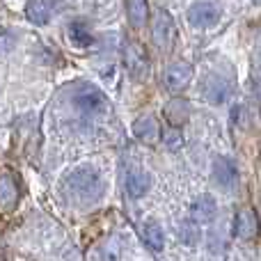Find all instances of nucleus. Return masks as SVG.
Masks as SVG:
<instances>
[{
	"label": "nucleus",
	"mask_w": 261,
	"mask_h": 261,
	"mask_svg": "<svg viewBox=\"0 0 261 261\" xmlns=\"http://www.w3.org/2000/svg\"><path fill=\"white\" fill-rule=\"evenodd\" d=\"M64 188H67L69 197L76 199L78 204H94L103 197L106 184L94 167H78L76 172L67 176Z\"/></svg>",
	"instance_id": "1"
},
{
	"label": "nucleus",
	"mask_w": 261,
	"mask_h": 261,
	"mask_svg": "<svg viewBox=\"0 0 261 261\" xmlns=\"http://www.w3.org/2000/svg\"><path fill=\"white\" fill-rule=\"evenodd\" d=\"M213 179L222 188H231L236 184V179H239V170H236L234 161L227 156H218L213 161Z\"/></svg>",
	"instance_id": "8"
},
{
	"label": "nucleus",
	"mask_w": 261,
	"mask_h": 261,
	"mask_svg": "<svg viewBox=\"0 0 261 261\" xmlns=\"http://www.w3.org/2000/svg\"><path fill=\"white\" fill-rule=\"evenodd\" d=\"M174 39H176V23L165 9H158L156 12V18H153V41L156 46L167 53V50L174 46Z\"/></svg>",
	"instance_id": "3"
},
{
	"label": "nucleus",
	"mask_w": 261,
	"mask_h": 261,
	"mask_svg": "<svg viewBox=\"0 0 261 261\" xmlns=\"http://www.w3.org/2000/svg\"><path fill=\"white\" fill-rule=\"evenodd\" d=\"M25 14H28V18H30L32 23H37V25H44V23H48V18H50L48 7H46L41 0H30V3H28Z\"/></svg>",
	"instance_id": "18"
},
{
	"label": "nucleus",
	"mask_w": 261,
	"mask_h": 261,
	"mask_svg": "<svg viewBox=\"0 0 261 261\" xmlns=\"http://www.w3.org/2000/svg\"><path fill=\"white\" fill-rule=\"evenodd\" d=\"M179 236H181V241H184L186 245H190V248H193V245L197 243V239H199L197 222H195V220L184 222V225H181V229H179Z\"/></svg>",
	"instance_id": "19"
},
{
	"label": "nucleus",
	"mask_w": 261,
	"mask_h": 261,
	"mask_svg": "<svg viewBox=\"0 0 261 261\" xmlns=\"http://www.w3.org/2000/svg\"><path fill=\"white\" fill-rule=\"evenodd\" d=\"M259 3H261V0H259Z\"/></svg>",
	"instance_id": "21"
},
{
	"label": "nucleus",
	"mask_w": 261,
	"mask_h": 261,
	"mask_svg": "<svg viewBox=\"0 0 261 261\" xmlns=\"http://www.w3.org/2000/svg\"><path fill=\"white\" fill-rule=\"evenodd\" d=\"M69 39L73 41V46H81V48L94 44V35L87 30V25H83V23H78V21L69 25Z\"/></svg>",
	"instance_id": "17"
},
{
	"label": "nucleus",
	"mask_w": 261,
	"mask_h": 261,
	"mask_svg": "<svg viewBox=\"0 0 261 261\" xmlns=\"http://www.w3.org/2000/svg\"><path fill=\"white\" fill-rule=\"evenodd\" d=\"M190 117V106L186 99H172L170 103L165 106V119L172 124V126H181L186 124Z\"/></svg>",
	"instance_id": "13"
},
{
	"label": "nucleus",
	"mask_w": 261,
	"mask_h": 261,
	"mask_svg": "<svg viewBox=\"0 0 261 261\" xmlns=\"http://www.w3.org/2000/svg\"><path fill=\"white\" fill-rule=\"evenodd\" d=\"M18 199V184L12 174H3L0 176V208L7 211L16 204Z\"/></svg>",
	"instance_id": "14"
},
{
	"label": "nucleus",
	"mask_w": 261,
	"mask_h": 261,
	"mask_svg": "<svg viewBox=\"0 0 261 261\" xmlns=\"http://www.w3.org/2000/svg\"><path fill=\"white\" fill-rule=\"evenodd\" d=\"M220 18V7L216 3H195L188 9V21L195 28H211Z\"/></svg>",
	"instance_id": "5"
},
{
	"label": "nucleus",
	"mask_w": 261,
	"mask_h": 261,
	"mask_svg": "<svg viewBox=\"0 0 261 261\" xmlns=\"http://www.w3.org/2000/svg\"><path fill=\"white\" fill-rule=\"evenodd\" d=\"M234 234L241 241H252L259 236V216L254 208H241L234 218Z\"/></svg>",
	"instance_id": "6"
},
{
	"label": "nucleus",
	"mask_w": 261,
	"mask_h": 261,
	"mask_svg": "<svg viewBox=\"0 0 261 261\" xmlns=\"http://www.w3.org/2000/svg\"><path fill=\"white\" fill-rule=\"evenodd\" d=\"M190 216H193L195 222H211L216 218V199L211 195H199L193 202Z\"/></svg>",
	"instance_id": "11"
},
{
	"label": "nucleus",
	"mask_w": 261,
	"mask_h": 261,
	"mask_svg": "<svg viewBox=\"0 0 261 261\" xmlns=\"http://www.w3.org/2000/svg\"><path fill=\"white\" fill-rule=\"evenodd\" d=\"M149 188H151V176H149L147 172H142V170H130L128 172V176H126L128 197H133V199L142 197V195L149 193Z\"/></svg>",
	"instance_id": "10"
},
{
	"label": "nucleus",
	"mask_w": 261,
	"mask_h": 261,
	"mask_svg": "<svg viewBox=\"0 0 261 261\" xmlns=\"http://www.w3.org/2000/svg\"><path fill=\"white\" fill-rule=\"evenodd\" d=\"M193 81V67L188 62H174L165 71V87L170 92H181Z\"/></svg>",
	"instance_id": "7"
},
{
	"label": "nucleus",
	"mask_w": 261,
	"mask_h": 261,
	"mask_svg": "<svg viewBox=\"0 0 261 261\" xmlns=\"http://www.w3.org/2000/svg\"><path fill=\"white\" fill-rule=\"evenodd\" d=\"M124 67L133 78H144L149 69V58L147 50H144L142 44L138 41H128L126 48H124Z\"/></svg>",
	"instance_id": "4"
},
{
	"label": "nucleus",
	"mask_w": 261,
	"mask_h": 261,
	"mask_svg": "<svg viewBox=\"0 0 261 261\" xmlns=\"http://www.w3.org/2000/svg\"><path fill=\"white\" fill-rule=\"evenodd\" d=\"M133 133L138 140H142V142L147 144H156L158 142V122L151 117V115H147V117H140L138 122L133 124Z\"/></svg>",
	"instance_id": "12"
},
{
	"label": "nucleus",
	"mask_w": 261,
	"mask_h": 261,
	"mask_svg": "<svg viewBox=\"0 0 261 261\" xmlns=\"http://www.w3.org/2000/svg\"><path fill=\"white\" fill-rule=\"evenodd\" d=\"M71 103L81 110L83 115H99L108 108V99L99 87L90 83H81L71 90Z\"/></svg>",
	"instance_id": "2"
},
{
	"label": "nucleus",
	"mask_w": 261,
	"mask_h": 261,
	"mask_svg": "<svg viewBox=\"0 0 261 261\" xmlns=\"http://www.w3.org/2000/svg\"><path fill=\"white\" fill-rule=\"evenodd\" d=\"M142 239H144V245L153 252H161L165 248V236H163V229L158 222H147L142 229Z\"/></svg>",
	"instance_id": "16"
},
{
	"label": "nucleus",
	"mask_w": 261,
	"mask_h": 261,
	"mask_svg": "<svg viewBox=\"0 0 261 261\" xmlns=\"http://www.w3.org/2000/svg\"><path fill=\"white\" fill-rule=\"evenodd\" d=\"M163 142H165L170 149L181 147V144H184V138H181V130H179V126H172V128H167L165 133H163Z\"/></svg>",
	"instance_id": "20"
},
{
	"label": "nucleus",
	"mask_w": 261,
	"mask_h": 261,
	"mask_svg": "<svg viewBox=\"0 0 261 261\" xmlns=\"http://www.w3.org/2000/svg\"><path fill=\"white\" fill-rule=\"evenodd\" d=\"M229 92H231L229 81L222 76H211L206 81V85H204V96L208 99V103H222V101H227Z\"/></svg>",
	"instance_id": "9"
},
{
	"label": "nucleus",
	"mask_w": 261,
	"mask_h": 261,
	"mask_svg": "<svg viewBox=\"0 0 261 261\" xmlns=\"http://www.w3.org/2000/svg\"><path fill=\"white\" fill-rule=\"evenodd\" d=\"M126 14L133 28H144L149 18V3L147 0H126Z\"/></svg>",
	"instance_id": "15"
}]
</instances>
